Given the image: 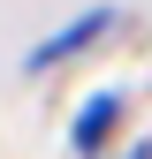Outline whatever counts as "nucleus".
<instances>
[{
    "instance_id": "nucleus-2",
    "label": "nucleus",
    "mask_w": 152,
    "mask_h": 159,
    "mask_svg": "<svg viewBox=\"0 0 152 159\" xmlns=\"http://www.w3.org/2000/svg\"><path fill=\"white\" fill-rule=\"evenodd\" d=\"M114 114H122L114 98H91L84 121H76V152H99V144H107V129H114Z\"/></svg>"
},
{
    "instance_id": "nucleus-1",
    "label": "nucleus",
    "mask_w": 152,
    "mask_h": 159,
    "mask_svg": "<svg viewBox=\"0 0 152 159\" xmlns=\"http://www.w3.org/2000/svg\"><path fill=\"white\" fill-rule=\"evenodd\" d=\"M107 23H114V15H107V8H99V15H84V23H69L61 38H46V46H38V53H31V68H53V61H61V53H76V46H84V38H99Z\"/></svg>"
}]
</instances>
